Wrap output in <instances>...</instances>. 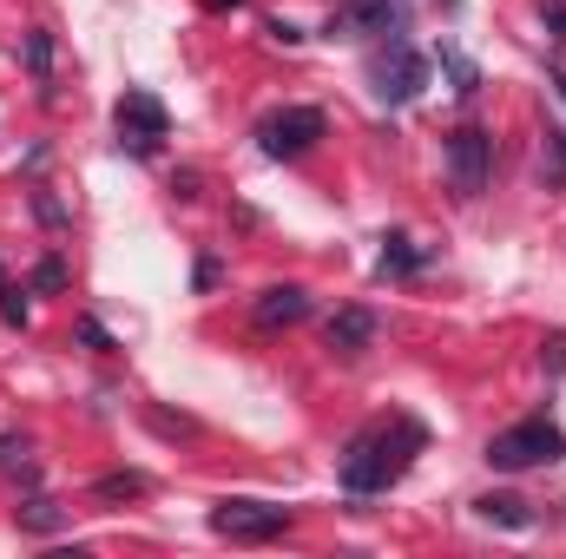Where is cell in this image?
<instances>
[{
	"instance_id": "obj_1",
	"label": "cell",
	"mask_w": 566,
	"mask_h": 559,
	"mask_svg": "<svg viewBox=\"0 0 566 559\" xmlns=\"http://www.w3.org/2000/svg\"><path fill=\"white\" fill-rule=\"evenodd\" d=\"M428 447V428L416 415H389V421H369L349 447H343V494H356V500H369V494H389L409 467H416V454Z\"/></svg>"
},
{
	"instance_id": "obj_2",
	"label": "cell",
	"mask_w": 566,
	"mask_h": 559,
	"mask_svg": "<svg viewBox=\"0 0 566 559\" xmlns=\"http://www.w3.org/2000/svg\"><path fill=\"white\" fill-rule=\"evenodd\" d=\"M481 461H488L494 474H527V467H554V461H566V434H560V421L527 415V421H514V428H501V434H488Z\"/></svg>"
},
{
	"instance_id": "obj_3",
	"label": "cell",
	"mask_w": 566,
	"mask_h": 559,
	"mask_svg": "<svg viewBox=\"0 0 566 559\" xmlns=\"http://www.w3.org/2000/svg\"><path fill=\"white\" fill-rule=\"evenodd\" d=\"M422 86H428V53L409 46L402 33H389V40L369 53V93H376L382 106H409Z\"/></svg>"
},
{
	"instance_id": "obj_4",
	"label": "cell",
	"mask_w": 566,
	"mask_h": 559,
	"mask_svg": "<svg viewBox=\"0 0 566 559\" xmlns=\"http://www.w3.org/2000/svg\"><path fill=\"white\" fill-rule=\"evenodd\" d=\"M441 158H448L454 198H481L488 178H494V133H488V126H454V133L441 139Z\"/></svg>"
},
{
	"instance_id": "obj_5",
	"label": "cell",
	"mask_w": 566,
	"mask_h": 559,
	"mask_svg": "<svg viewBox=\"0 0 566 559\" xmlns=\"http://www.w3.org/2000/svg\"><path fill=\"white\" fill-rule=\"evenodd\" d=\"M113 126H119V151H133V158H158V145L171 139V113H165L158 93H145V86H133V93L113 106Z\"/></svg>"
},
{
	"instance_id": "obj_6",
	"label": "cell",
	"mask_w": 566,
	"mask_h": 559,
	"mask_svg": "<svg viewBox=\"0 0 566 559\" xmlns=\"http://www.w3.org/2000/svg\"><path fill=\"white\" fill-rule=\"evenodd\" d=\"M283 527H290V507H271V500H218L211 507V534L231 547H264Z\"/></svg>"
},
{
	"instance_id": "obj_7",
	"label": "cell",
	"mask_w": 566,
	"mask_h": 559,
	"mask_svg": "<svg viewBox=\"0 0 566 559\" xmlns=\"http://www.w3.org/2000/svg\"><path fill=\"white\" fill-rule=\"evenodd\" d=\"M402 20H409V0H343L323 20V33L329 40H389V33H402Z\"/></svg>"
},
{
	"instance_id": "obj_8",
	"label": "cell",
	"mask_w": 566,
	"mask_h": 559,
	"mask_svg": "<svg viewBox=\"0 0 566 559\" xmlns=\"http://www.w3.org/2000/svg\"><path fill=\"white\" fill-rule=\"evenodd\" d=\"M323 133H329V119L316 106H283L258 126V145H264V158H303V151H316Z\"/></svg>"
},
{
	"instance_id": "obj_9",
	"label": "cell",
	"mask_w": 566,
	"mask_h": 559,
	"mask_svg": "<svg viewBox=\"0 0 566 559\" xmlns=\"http://www.w3.org/2000/svg\"><path fill=\"white\" fill-rule=\"evenodd\" d=\"M376 336H382V316L369 303H343L323 323V349H336V356H363V349H376Z\"/></svg>"
},
{
	"instance_id": "obj_10",
	"label": "cell",
	"mask_w": 566,
	"mask_h": 559,
	"mask_svg": "<svg viewBox=\"0 0 566 559\" xmlns=\"http://www.w3.org/2000/svg\"><path fill=\"white\" fill-rule=\"evenodd\" d=\"M310 309H316V303H310V289H303V283H271V289L258 296L251 323H258V329H296Z\"/></svg>"
},
{
	"instance_id": "obj_11",
	"label": "cell",
	"mask_w": 566,
	"mask_h": 559,
	"mask_svg": "<svg viewBox=\"0 0 566 559\" xmlns=\"http://www.w3.org/2000/svg\"><path fill=\"white\" fill-rule=\"evenodd\" d=\"M428 264H434V251L428 244H416L409 231H382V257H376V277H422Z\"/></svg>"
},
{
	"instance_id": "obj_12",
	"label": "cell",
	"mask_w": 566,
	"mask_h": 559,
	"mask_svg": "<svg viewBox=\"0 0 566 559\" xmlns=\"http://www.w3.org/2000/svg\"><path fill=\"white\" fill-rule=\"evenodd\" d=\"M474 520L507 527V534H527V527H534V507H527L521 494H481V500H474Z\"/></svg>"
},
{
	"instance_id": "obj_13",
	"label": "cell",
	"mask_w": 566,
	"mask_h": 559,
	"mask_svg": "<svg viewBox=\"0 0 566 559\" xmlns=\"http://www.w3.org/2000/svg\"><path fill=\"white\" fill-rule=\"evenodd\" d=\"M13 527H20V534H60V527H66V507H53L46 494H27V500L13 507Z\"/></svg>"
},
{
	"instance_id": "obj_14",
	"label": "cell",
	"mask_w": 566,
	"mask_h": 559,
	"mask_svg": "<svg viewBox=\"0 0 566 559\" xmlns=\"http://www.w3.org/2000/svg\"><path fill=\"white\" fill-rule=\"evenodd\" d=\"M541 178H547V191H566V126L560 119L541 126Z\"/></svg>"
},
{
	"instance_id": "obj_15",
	"label": "cell",
	"mask_w": 566,
	"mask_h": 559,
	"mask_svg": "<svg viewBox=\"0 0 566 559\" xmlns=\"http://www.w3.org/2000/svg\"><path fill=\"white\" fill-rule=\"evenodd\" d=\"M0 474H13L20 487H40V467H33V441L27 434H0Z\"/></svg>"
},
{
	"instance_id": "obj_16",
	"label": "cell",
	"mask_w": 566,
	"mask_h": 559,
	"mask_svg": "<svg viewBox=\"0 0 566 559\" xmlns=\"http://www.w3.org/2000/svg\"><path fill=\"white\" fill-rule=\"evenodd\" d=\"M20 53H27V73L40 80V93L53 99V33L46 27H27V46Z\"/></svg>"
},
{
	"instance_id": "obj_17",
	"label": "cell",
	"mask_w": 566,
	"mask_h": 559,
	"mask_svg": "<svg viewBox=\"0 0 566 559\" xmlns=\"http://www.w3.org/2000/svg\"><path fill=\"white\" fill-rule=\"evenodd\" d=\"M434 60H441V73L454 80V93H461V99H474V93H481V66H474L461 46H448V40H441V46H434Z\"/></svg>"
},
{
	"instance_id": "obj_18",
	"label": "cell",
	"mask_w": 566,
	"mask_h": 559,
	"mask_svg": "<svg viewBox=\"0 0 566 559\" xmlns=\"http://www.w3.org/2000/svg\"><path fill=\"white\" fill-rule=\"evenodd\" d=\"M145 494H151V481H145L139 467H119V474L93 481V500H145Z\"/></svg>"
},
{
	"instance_id": "obj_19",
	"label": "cell",
	"mask_w": 566,
	"mask_h": 559,
	"mask_svg": "<svg viewBox=\"0 0 566 559\" xmlns=\"http://www.w3.org/2000/svg\"><path fill=\"white\" fill-rule=\"evenodd\" d=\"M66 277H73V271H66V257H60V251H46V257L33 264L27 289H33V296H60V289H66Z\"/></svg>"
},
{
	"instance_id": "obj_20",
	"label": "cell",
	"mask_w": 566,
	"mask_h": 559,
	"mask_svg": "<svg viewBox=\"0 0 566 559\" xmlns=\"http://www.w3.org/2000/svg\"><path fill=\"white\" fill-rule=\"evenodd\" d=\"M0 323L7 329H27V289L7 277V271H0Z\"/></svg>"
},
{
	"instance_id": "obj_21",
	"label": "cell",
	"mask_w": 566,
	"mask_h": 559,
	"mask_svg": "<svg viewBox=\"0 0 566 559\" xmlns=\"http://www.w3.org/2000/svg\"><path fill=\"white\" fill-rule=\"evenodd\" d=\"M73 336H80V342H86L93 356H113V349H119V336H113V329H106L99 316H80V323H73Z\"/></svg>"
},
{
	"instance_id": "obj_22",
	"label": "cell",
	"mask_w": 566,
	"mask_h": 559,
	"mask_svg": "<svg viewBox=\"0 0 566 559\" xmlns=\"http://www.w3.org/2000/svg\"><path fill=\"white\" fill-rule=\"evenodd\" d=\"M33 218H40V224H46V231H66V204H60V198H53V191H46V184H40V191H33Z\"/></svg>"
},
{
	"instance_id": "obj_23",
	"label": "cell",
	"mask_w": 566,
	"mask_h": 559,
	"mask_svg": "<svg viewBox=\"0 0 566 559\" xmlns=\"http://www.w3.org/2000/svg\"><path fill=\"white\" fill-rule=\"evenodd\" d=\"M541 362H547V376H566V329H554V336L541 342Z\"/></svg>"
},
{
	"instance_id": "obj_24",
	"label": "cell",
	"mask_w": 566,
	"mask_h": 559,
	"mask_svg": "<svg viewBox=\"0 0 566 559\" xmlns=\"http://www.w3.org/2000/svg\"><path fill=\"white\" fill-rule=\"evenodd\" d=\"M541 20H547V40L566 46V0H541Z\"/></svg>"
},
{
	"instance_id": "obj_25",
	"label": "cell",
	"mask_w": 566,
	"mask_h": 559,
	"mask_svg": "<svg viewBox=\"0 0 566 559\" xmlns=\"http://www.w3.org/2000/svg\"><path fill=\"white\" fill-rule=\"evenodd\" d=\"M191 283H198V289H218V283H224V264H218V257H198Z\"/></svg>"
},
{
	"instance_id": "obj_26",
	"label": "cell",
	"mask_w": 566,
	"mask_h": 559,
	"mask_svg": "<svg viewBox=\"0 0 566 559\" xmlns=\"http://www.w3.org/2000/svg\"><path fill=\"white\" fill-rule=\"evenodd\" d=\"M264 33L283 40V46H303V27H290V20H264Z\"/></svg>"
},
{
	"instance_id": "obj_27",
	"label": "cell",
	"mask_w": 566,
	"mask_h": 559,
	"mask_svg": "<svg viewBox=\"0 0 566 559\" xmlns=\"http://www.w3.org/2000/svg\"><path fill=\"white\" fill-rule=\"evenodd\" d=\"M547 80H554V93L566 99V66H547Z\"/></svg>"
},
{
	"instance_id": "obj_28",
	"label": "cell",
	"mask_w": 566,
	"mask_h": 559,
	"mask_svg": "<svg viewBox=\"0 0 566 559\" xmlns=\"http://www.w3.org/2000/svg\"><path fill=\"white\" fill-rule=\"evenodd\" d=\"M205 7H211V13H224V7H244V0H205Z\"/></svg>"
}]
</instances>
